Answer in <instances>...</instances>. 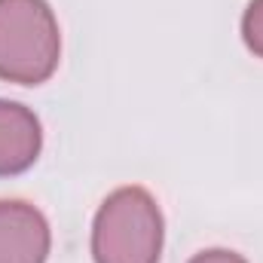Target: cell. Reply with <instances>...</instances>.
I'll return each instance as SVG.
<instances>
[{"label":"cell","instance_id":"cell-1","mask_svg":"<svg viewBox=\"0 0 263 263\" xmlns=\"http://www.w3.org/2000/svg\"><path fill=\"white\" fill-rule=\"evenodd\" d=\"M62 59V31L46 0H0V80L46 83Z\"/></svg>","mask_w":263,"mask_h":263},{"label":"cell","instance_id":"cell-5","mask_svg":"<svg viewBox=\"0 0 263 263\" xmlns=\"http://www.w3.org/2000/svg\"><path fill=\"white\" fill-rule=\"evenodd\" d=\"M242 40L257 59H263V0L248 3V9L242 15Z\"/></svg>","mask_w":263,"mask_h":263},{"label":"cell","instance_id":"cell-6","mask_svg":"<svg viewBox=\"0 0 263 263\" xmlns=\"http://www.w3.org/2000/svg\"><path fill=\"white\" fill-rule=\"evenodd\" d=\"M190 263H248V260L236 251H227V248H208V251H199Z\"/></svg>","mask_w":263,"mask_h":263},{"label":"cell","instance_id":"cell-2","mask_svg":"<svg viewBox=\"0 0 263 263\" xmlns=\"http://www.w3.org/2000/svg\"><path fill=\"white\" fill-rule=\"evenodd\" d=\"M162 211L144 187H120L101 202L92 223L95 263H159Z\"/></svg>","mask_w":263,"mask_h":263},{"label":"cell","instance_id":"cell-4","mask_svg":"<svg viewBox=\"0 0 263 263\" xmlns=\"http://www.w3.org/2000/svg\"><path fill=\"white\" fill-rule=\"evenodd\" d=\"M43 147V129L31 107L0 98V178L28 172Z\"/></svg>","mask_w":263,"mask_h":263},{"label":"cell","instance_id":"cell-3","mask_svg":"<svg viewBox=\"0 0 263 263\" xmlns=\"http://www.w3.org/2000/svg\"><path fill=\"white\" fill-rule=\"evenodd\" d=\"M52 245L40 208L22 199H0V263H46Z\"/></svg>","mask_w":263,"mask_h":263}]
</instances>
